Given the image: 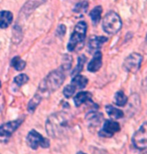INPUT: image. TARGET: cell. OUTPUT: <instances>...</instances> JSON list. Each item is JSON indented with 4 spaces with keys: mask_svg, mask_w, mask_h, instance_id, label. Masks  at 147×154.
<instances>
[{
    "mask_svg": "<svg viewBox=\"0 0 147 154\" xmlns=\"http://www.w3.org/2000/svg\"><path fill=\"white\" fill-rule=\"evenodd\" d=\"M64 80H65V70L60 67L57 70L50 72L42 80L39 85V90H41V92H54L62 85Z\"/></svg>",
    "mask_w": 147,
    "mask_h": 154,
    "instance_id": "obj_2",
    "label": "cell"
},
{
    "mask_svg": "<svg viewBox=\"0 0 147 154\" xmlns=\"http://www.w3.org/2000/svg\"><path fill=\"white\" fill-rule=\"evenodd\" d=\"M70 115L65 112L54 113L48 117L46 121V131L51 137L61 136L69 127Z\"/></svg>",
    "mask_w": 147,
    "mask_h": 154,
    "instance_id": "obj_1",
    "label": "cell"
},
{
    "mask_svg": "<svg viewBox=\"0 0 147 154\" xmlns=\"http://www.w3.org/2000/svg\"><path fill=\"white\" fill-rule=\"evenodd\" d=\"M132 143L135 148L143 150L147 148V122L143 123L132 137Z\"/></svg>",
    "mask_w": 147,
    "mask_h": 154,
    "instance_id": "obj_6",
    "label": "cell"
},
{
    "mask_svg": "<svg viewBox=\"0 0 147 154\" xmlns=\"http://www.w3.org/2000/svg\"><path fill=\"white\" fill-rule=\"evenodd\" d=\"M101 13H102V7L101 6H96L93 8V10L90 12V17L93 24H97L101 19Z\"/></svg>",
    "mask_w": 147,
    "mask_h": 154,
    "instance_id": "obj_21",
    "label": "cell"
},
{
    "mask_svg": "<svg viewBox=\"0 0 147 154\" xmlns=\"http://www.w3.org/2000/svg\"><path fill=\"white\" fill-rule=\"evenodd\" d=\"M87 83H88V79L86 77L77 74L72 78V81L70 83V85H71L76 91L77 89H83L85 86L87 85Z\"/></svg>",
    "mask_w": 147,
    "mask_h": 154,
    "instance_id": "obj_14",
    "label": "cell"
},
{
    "mask_svg": "<svg viewBox=\"0 0 147 154\" xmlns=\"http://www.w3.org/2000/svg\"><path fill=\"white\" fill-rule=\"evenodd\" d=\"M86 120L89 125L98 126L103 120V115L99 112H90L86 115Z\"/></svg>",
    "mask_w": 147,
    "mask_h": 154,
    "instance_id": "obj_16",
    "label": "cell"
},
{
    "mask_svg": "<svg viewBox=\"0 0 147 154\" xmlns=\"http://www.w3.org/2000/svg\"><path fill=\"white\" fill-rule=\"evenodd\" d=\"M86 31H87V24L84 21H80L75 26L73 30L71 36H70L67 49L69 51H75L78 49H81L83 47L85 37H86Z\"/></svg>",
    "mask_w": 147,
    "mask_h": 154,
    "instance_id": "obj_3",
    "label": "cell"
},
{
    "mask_svg": "<svg viewBox=\"0 0 147 154\" xmlns=\"http://www.w3.org/2000/svg\"><path fill=\"white\" fill-rule=\"evenodd\" d=\"M40 102H41V96L39 94H35L28 103V111L30 113L34 112L35 109L37 108V106L40 104Z\"/></svg>",
    "mask_w": 147,
    "mask_h": 154,
    "instance_id": "obj_19",
    "label": "cell"
},
{
    "mask_svg": "<svg viewBox=\"0 0 147 154\" xmlns=\"http://www.w3.org/2000/svg\"><path fill=\"white\" fill-rule=\"evenodd\" d=\"M87 9H88V3L86 1H81L74 6L73 11L75 13H84L85 11H87Z\"/></svg>",
    "mask_w": 147,
    "mask_h": 154,
    "instance_id": "obj_23",
    "label": "cell"
},
{
    "mask_svg": "<svg viewBox=\"0 0 147 154\" xmlns=\"http://www.w3.org/2000/svg\"><path fill=\"white\" fill-rule=\"evenodd\" d=\"M77 154H86V153H84V152H81V151H79Z\"/></svg>",
    "mask_w": 147,
    "mask_h": 154,
    "instance_id": "obj_28",
    "label": "cell"
},
{
    "mask_svg": "<svg viewBox=\"0 0 147 154\" xmlns=\"http://www.w3.org/2000/svg\"><path fill=\"white\" fill-rule=\"evenodd\" d=\"M101 66H102V53L99 50H97L94 53L92 60L88 64L87 69L90 72H96L101 68Z\"/></svg>",
    "mask_w": 147,
    "mask_h": 154,
    "instance_id": "obj_11",
    "label": "cell"
},
{
    "mask_svg": "<svg viewBox=\"0 0 147 154\" xmlns=\"http://www.w3.org/2000/svg\"><path fill=\"white\" fill-rule=\"evenodd\" d=\"M142 63V56L139 53H132L124 60L123 67L128 72L135 73L139 70Z\"/></svg>",
    "mask_w": 147,
    "mask_h": 154,
    "instance_id": "obj_7",
    "label": "cell"
},
{
    "mask_svg": "<svg viewBox=\"0 0 147 154\" xmlns=\"http://www.w3.org/2000/svg\"><path fill=\"white\" fill-rule=\"evenodd\" d=\"M143 88H144L145 90H147V78L143 81Z\"/></svg>",
    "mask_w": 147,
    "mask_h": 154,
    "instance_id": "obj_27",
    "label": "cell"
},
{
    "mask_svg": "<svg viewBox=\"0 0 147 154\" xmlns=\"http://www.w3.org/2000/svg\"><path fill=\"white\" fill-rule=\"evenodd\" d=\"M27 143L31 147L33 150H36L39 146H41L42 148H48L50 146V142L49 140L42 136L41 134H39L36 130H31L27 135Z\"/></svg>",
    "mask_w": 147,
    "mask_h": 154,
    "instance_id": "obj_5",
    "label": "cell"
},
{
    "mask_svg": "<svg viewBox=\"0 0 147 154\" xmlns=\"http://www.w3.org/2000/svg\"><path fill=\"white\" fill-rule=\"evenodd\" d=\"M128 98L122 91H117L114 96V102L118 106H124L127 103Z\"/></svg>",
    "mask_w": 147,
    "mask_h": 154,
    "instance_id": "obj_18",
    "label": "cell"
},
{
    "mask_svg": "<svg viewBox=\"0 0 147 154\" xmlns=\"http://www.w3.org/2000/svg\"><path fill=\"white\" fill-rule=\"evenodd\" d=\"M85 61H86V56H85V55H81V56H79V57H78V60H77V65H76L75 69L73 70L72 73H71V75H72V76L77 75V74H79V73H80V72L82 71V69H83V66H84Z\"/></svg>",
    "mask_w": 147,
    "mask_h": 154,
    "instance_id": "obj_22",
    "label": "cell"
},
{
    "mask_svg": "<svg viewBox=\"0 0 147 154\" xmlns=\"http://www.w3.org/2000/svg\"><path fill=\"white\" fill-rule=\"evenodd\" d=\"M143 154H147V152H145V153H143Z\"/></svg>",
    "mask_w": 147,
    "mask_h": 154,
    "instance_id": "obj_30",
    "label": "cell"
},
{
    "mask_svg": "<svg viewBox=\"0 0 147 154\" xmlns=\"http://www.w3.org/2000/svg\"><path fill=\"white\" fill-rule=\"evenodd\" d=\"M75 93V89L72 87L71 85H67L65 88H64V90H63V94H64V96H65L66 98H70V97H72L73 96V94Z\"/></svg>",
    "mask_w": 147,
    "mask_h": 154,
    "instance_id": "obj_25",
    "label": "cell"
},
{
    "mask_svg": "<svg viewBox=\"0 0 147 154\" xmlns=\"http://www.w3.org/2000/svg\"><path fill=\"white\" fill-rule=\"evenodd\" d=\"M13 20V14L10 11L2 10L0 11V28L5 29L10 25Z\"/></svg>",
    "mask_w": 147,
    "mask_h": 154,
    "instance_id": "obj_13",
    "label": "cell"
},
{
    "mask_svg": "<svg viewBox=\"0 0 147 154\" xmlns=\"http://www.w3.org/2000/svg\"><path fill=\"white\" fill-rule=\"evenodd\" d=\"M105 108H106L107 113H108V115L113 119H120L124 116V113L122 110L115 108V107H113L111 105H107Z\"/></svg>",
    "mask_w": 147,
    "mask_h": 154,
    "instance_id": "obj_17",
    "label": "cell"
},
{
    "mask_svg": "<svg viewBox=\"0 0 147 154\" xmlns=\"http://www.w3.org/2000/svg\"><path fill=\"white\" fill-rule=\"evenodd\" d=\"M65 32H66V26L63 25V24L59 25V27H58L56 30V34L58 36H60V37H62V36L65 34Z\"/></svg>",
    "mask_w": 147,
    "mask_h": 154,
    "instance_id": "obj_26",
    "label": "cell"
},
{
    "mask_svg": "<svg viewBox=\"0 0 147 154\" xmlns=\"http://www.w3.org/2000/svg\"><path fill=\"white\" fill-rule=\"evenodd\" d=\"M103 30L108 34H115L120 31L122 27V21L120 16L114 11L108 12L102 21Z\"/></svg>",
    "mask_w": 147,
    "mask_h": 154,
    "instance_id": "obj_4",
    "label": "cell"
},
{
    "mask_svg": "<svg viewBox=\"0 0 147 154\" xmlns=\"http://www.w3.org/2000/svg\"><path fill=\"white\" fill-rule=\"evenodd\" d=\"M46 1L47 0H28V1L25 3V5L23 6V8L21 9L20 16L23 14H24V17L28 16V15L31 13L35 8H37L38 6L42 5L44 2H46Z\"/></svg>",
    "mask_w": 147,
    "mask_h": 154,
    "instance_id": "obj_10",
    "label": "cell"
},
{
    "mask_svg": "<svg viewBox=\"0 0 147 154\" xmlns=\"http://www.w3.org/2000/svg\"><path fill=\"white\" fill-rule=\"evenodd\" d=\"M22 121H23L22 119H19V120H14V121H10V122L2 124L0 126V137L1 138L10 137L15 132V130L19 127Z\"/></svg>",
    "mask_w": 147,
    "mask_h": 154,
    "instance_id": "obj_8",
    "label": "cell"
},
{
    "mask_svg": "<svg viewBox=\"0 0 147 154\" xmlns=\"http://www.w3.org/2000/svg\"><path fill=\"white\" fill-rule=\"evenodd\" d=\"M108 38L104 37V36H93L91 37L89 42H88V49H89L90 52L93 51H97L101 46L103 45V43H105Z\"/></svg>",
    "mask_w": 147,
    "mask_h": 154,
    "instance_id": "obj_12",
    "label": "cell"
},
{
    "mask_svg": "<svg viewBox=\"0 0 147 154\" xmlns=\"http://www.w3.org/2000/svg\"><path fill=\"white\" fill-rule=\"evenodd\" d=\"M120 130V125L117 122L112 120H106L103 124V127L99 132V136L101 137H112L115 133Z\"/></svg>",
    "mask_w": 147,
    "mask_h": 154,
    "instance_id": "obj_9",
    "label": "cell"
},
{
    "mask_svg": "<svg viewBox=\"0 0 147 154\" xmlns=\"http://www.w3.org/2000/svg\"><path fill=\"white\" fill-rule=\"evenodd\" d=\"M0 87H1V81H0Z\"/></svg>",
    "mask_w": 147,
    "mask_h": 154,
    "instance_id": "obj_29",
    "label": "cell"
},
{
    "mask_svg": "<svg viewBox=\"0 0 147 154\" xmlns=\"http://www.w3.org/2000/svg\"><path fill=\"white\" fill-rule=\"evenodd\" d=\"M10 64H11V66H13L15 69L18 70V71L23 70L26 66V62L21 59L19 56H15L14 58H12Z\"/></svg>",
    "mask_w": 147,
    "mask_h": 154,
    "instance_id": "obj_20",
    "label": "cell"
},
{
    "mask_svg": "<svg viewBox=\"0 0 147 154\" xmlns=\"http://www.w3.org/2000/svg\"><path fill=\"white\" fill-rule=\"evenodd\" d=\"M28 80L29 78L26 74H19L14 78V83L17 86H22L25 84V83L28 82Z\"/></svg>",
    "mask_w": 147,
    "mask_h": 154,
    "instance_id": "obj_24",
    "label": "cell"
},
{
    "mask_svg": "<svg viewBox=\"0 0 147 154\" xmlns=\"http://www.w3.org/2000/svg\"><path fill=\"white\" fill-rule=\"evenodd\" d=\"M91 93L90 92H88V91H81V92H78L77 94L75 95V97H74V103H75V105L79 107V106H81L82 104L85 103V102H87L88 100H91Z\"/></svg>",
    "mask_w": 147,
    "mask_h": 154,
    "instance_id": "obj_15",
    "label": "cell"
}]
</instances>
